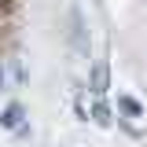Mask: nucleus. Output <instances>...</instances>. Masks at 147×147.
Masks as SVG:
<instances>
[{"label":"nucleus","instance_id":"obj_1","mask_svg":"<svg viewBox=\"0 0 147 147\" xmlns=\"http://www.w3.org/2000/svg\"><path fill=\"white\" fill-rule=\"evenodd\" d=\"M70 48L77 55H88V30H85L81 7H70Z\"/></svg>","mask_w":147,"mask_h":147},{"label":"nucleus","instance_id":"obj_2","mask_svg":"<svg viewBox=\"0 0 147 147\" xmlns=\"http://www.w3.org/2000/svg\"><path fill=\"white\" fill-rule=\"evenodd\" d=\"M107 88H110V63H107V59H99V63L88 70V92L96 96V99H103Z\"/></svg>","mask_w":147,"mask_h":147},{"label":"nucleus","instance_id":"obj_3","mask_svg":"<svg viewBox=\"0 0 147 147\" xmlns=\"http://www.w3.org/2000/svg\"><path fill=\"white\" fill-rule=\"evenodd\" d=\"M22 125H26V107H22L18 99H11L7 107L0 110V129H7V132H18Z\"/></svg>","mask_w":147,"mask_h":147},{"label":"nucleus","instance_id":"obj_4","mask_svg":"<svg viewBox=\"0 0 147 147\" xmlns=\"http://www.w3.org/2000/svg\"><path fill=\"white\" fill-rule=\"evenodd\" d=\"M118 114L125 121H136V118H144V103L136 96H118Z\"/></svg>","mask_w":147,"mask_h":147},{"label":"nucleus","instance_id":"obj_5","mask_svg":"<svg viewBox=\"0 0 147 147\" xmlns=\"http://www.w3.org/2000/svg\"><path fill=\"white\" fill-rule=\"evenodd\" d=\"M88 118H92L99 129H110V125H114V110H110L107 99H96V103H92V110H88Z\"/></svg>","mask_w":147,"mask_h":147},{"label":"nucleus","instance_id":"obj_6","mask_svg":"<svg viewBox=\"0 0 147 147\" xmlns=\"http://www.w3.org/2000/svg\"><path fill=\"white\" fill-rule=\"evenodd\" d=\"M74 110H77V118H81V121H88V107H85V103H81V99H77V103H74Z\"/></svg>","mask_w":147,"mask_h":147},{"label":"nucleus","instance_id":"obj_7","mask_svg":"<svg viewBox=\"0 0 147 147\" xmlns=\"http://www.w3.org/2000/svg\"><path fill=\"white\" fill-rule=\"evenodd\" d=\"M7 85V70H4V63H0V88Z\"/></svg>","mask_w":147,"mask_h":147},{"label":"nucleus","instance_id":"obj_8","mask_svg":"<svg viewBox=\"0 0 147 147\" xmlns=\"http://www.w3.org/2000/svg\"><path fill=\"white\" fill-rule=\"evenodd\" d=\"M7 4H11V0H0V7H7Z\"/></svg>","mask_w":147,"mask_h":147},{"label":"nucleus","instance_id":"obj_9","mask_svg":"<svg viewBox=\"0 0 147 147\" xmlns=\"http://www.w3.org/2000/svg\"><path fill=\"white\" fill-rule=\"evenodd\" d=\"M92 4H103V0H92Z\"/></svg>","mask_w":147,"mask_h":147}]
</instances>
